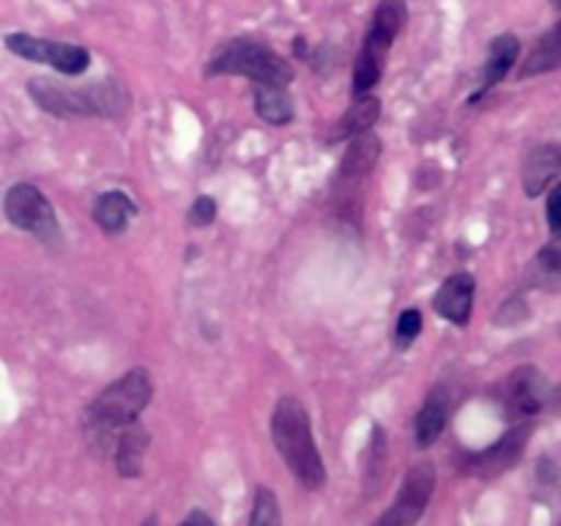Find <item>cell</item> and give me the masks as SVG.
<instances>
[{
	"instance_id": "15",
	"label": "cell",
	"mask_w": 561,
	"mask_h": 526,
	"mask_svg": "<svg viewBox=\"0 0 561 526\" xmlns=\"http://www.w3.org/2000/svg\"><path fill=\"white\" fill-rule=\"evenodd\" d=\"M447 420H449V398L447 392L438 387L427 395L425 405H422L420 414H416V422H414L416 447L422 449L433 447V444L438 442V436L444 433V427H447Z\"/></svg>"
},
{
	"instance_id": "14",
	"label": "cell",
	"mask_w": 561,
	"mask_h": 526,
	"mask_svg": "<svg viewBox=\"0 0 561 526\" xmlns=\"http://www.w3.org/2000/svg\"><path fill=\"white\" fill-rule=\"evenodd\" d=\"M91 214L104 233L118 236L129 228V222L135 219V214H137V206H135V201L126 195V192L110 190V192H102V195L93 201Z\"/></svg>"
},
{
	"instance_id": "3",
	"label": "cell",
	"mask_w": 561,
	"mask_h": 526,
	"mask_svg": "<svg viewBox=\"0 0 561 526\" xmlns=\"http://www.w3.org/2000/svg\"><path fill=\"white\" fill-rule=\"evenodd\" d=\"M33 102L58 118H118L129 110V91L121 82L104 80L85 88H69L49 77H33L27 82Z\"/></svg>"
},
{
	"instance_id": "23",
	"label": "cell",
	"mask_w": 561,
	"mask_h": 526,
	"mask_svg": "<svg viewBox=\"0 0 561 526\" xmlns=\"http://www.w3.org/2000/svg\"><path fill=\"white\" fill-rule=\"evenodd\" d=\"M214 219H217V201H214L211 195H201L195 203H192L190 222L195 225V228H206V225H211Z\"/></svg>"
},
{
	"instance_id": "13",
	"label": "cell",
	"mask_w": 561,
	"mask_h": 526,
	"mask_svg": "<svg viewBox=\"0 0 561 526\" xmlns=\"http://www.w3.org/2000/svg\"><path fill=\"white\" fill-rule=\"evenodd\" d=\"M148 444H151V433L140 425V422H131L124 431L115 436V466H118V474L131 480L142 471V458L148 453Z\"/></svg>"
},
{
	"instance_id": "29",
	"label": "cell",
	"mask_w": 561,
	"mask_h": 526,
	"mask_svg": "<svg viewBox=\"0 0 561 526\" xmlns=\"http://www.w3.org/2000/svg\"><path fill=\"white\" fill-rule=\"evenodd\" d=\"M551 3H557V5H561V0H551Z\"/></svg>"
},
{
	"instance_id": "7",
	"label": "cell",
	"mask_w": 561,
	"mask_h": 526,
	"mask_svg": "<svg viewBox=\"0 0 561 526\" xmlns=\"http://www.w3.org/2000/svg\"><path fill=\"white\" fill-rule=\"evenodd\" d=\"M433 491H436V469H433V464L422 460V464L411 466L405 471L394 504L373 526H414L425 513Z\"/></svg>"
},
{
	"instance_id": "6",
	"label": "cell",
	"mask_w": 561,
	"mask_h": 526,
	"mask_svg": "<svg viewBox=\"0 0 561 526\" xmlns=\"http://www.w3.org/2000/svg\"><path fill=\"white\" fill-rule=\"evenodd\" d=\"M3 214L14 228L36 236L44 244H58V241L64 239L53 203H49L47 195H44L42 190H36L33 184L11 186V190L5 192Z\"/></svg>"
},
{
	"instance_id": "24",
	"label": "cell",
	"mask_w": 561,
	"mask_h": 526,
	"mask_svg": "<svg viewBox=\"0 0 561 526\" xmlns=\"http://www.w3.org/2000/svg\"><path fill=\"white\" fill-rule=\"evenodd\" d=\"M537 263H540L546 272L561 277V233L557 236V239H551L546 247H542L540 255H537Z\"/></svg>"
},
{
	"instance_id": "22",
	"label": "cell",
	"mask_w": 561,
	"mask_h": 526,
	"mask_svg": "<svg viewBox=\"0 0 561 526\" xmlns=\"http://www.w3.org/2000/svg\"><path fill=\"white\" fill-rule=\"evenodd\" d=\"M422 332V312L420 310H403L398 318V327H394V338H398L400 348L414 343Z\"/></svg>"
},
{
	"instance_id": "12",
	"label": "cell",
	"mask_w": 561,
	"mask_h": 526,
	"mask_svg": "<svg viewBox=\"0 0 561 526\" xmlns=\"http://www.w3.org/2000/svg\"><path fill=\"white\" fill-rule=\"evenodd\" d=\"M561 173V142H546L535 148L524 162V190L537 197Z\"/></svg>"
},
{
	"instance_id": "25",
	"label": "cell",
	"mask_w": 561,
	"mask_h": 526,
	"mask_svg": "<svg viewBox=\"0 0 561 526\" xmlns=\"http://www.w3.org/2000/svg\"><path fill=\"white\" fill-rule=\"evenodd\" d=\"M548 225L561 233V184L553 186L551 195H548Z\"/></svg>"
},
{
	"instance_id": "9",
	"label": "cell",
	"mask_w": 561,
	"mask_h": 526,
	"mask_svg": "<svg viewBox=\"0 0 561 526\" xmlns=\"http://www.w3.org/2000/svg\"><path fill=\"white\" fill-rule=\"evenodd\" d=\"M378 157H381V140H378L376 132L367 129L362 135L351 137L337 170V184L345 186V192L356 190L373 173V168L378 164Z\"/></svg>"
},
{
	"instance_id": "2",
	"label": "cell",
	"mask_w": 561,
	"mask_h": 526,
	"mask_svg": "<svg viewBox=\"0 0 561 526\" xmlns=\"http://www.w3.org/2000/svg\"><path fill=\"white\" fill-rule=\"evenodd\" d=\"M272 438L299 485L310 488V491L327 485V466H323L318 444L312 438L310 414H307L305 403L294 395H285L274 405Z\"/></svg>"
},
{
	"instance_id": "1",
	"label": "cell",
	"mask_w": 561,
	"mask_h": 526,
	"mask_svg": "<svg viewBox=\"0 0 561 526\" xmlns=\"http://www.w3.org/2000/svg\"><path fill=\"white\" fill-rule=\"evenodd\" d=\"M151 373L142 370V367L124 373L118 381L104 387L85 409L88 442L96 444L99 453H107L115 444V436H118L126 425L137 422V416H140L142 409L151 403Z\"/></svg>"
},
{
	"instance_id": "17",
	"label": "cell",
	"mask_w": 561,
	"mask_h": 526,
	"mask_svg": "<svg viewBox=\"0 0 561 526\" xmlns=\"http://www.w3.org/2000/svg\"><path fill=\"white\" fill-rule=\"evenodd\" d=\"M518 55H520V42L515 36L504 33V36L493 38L491 53H488V60H485V75H482V88L471 96V102H477V99L485 96L493 85H499V82L507 77V71L515 66Z\"/></svg>"
},
{
	"instance_id": "5",
	"label": "cell",
	"mask_w": 561,
	"mask_h": 526,
	"mask_svg": "<svg viewBox=\"0 0 561 526\" xmlns=\"http://www.w3.org/2000/svg\"><path fill=\"white\" fill-rule=\"evenodd\" d=\"M405 20H409V9H405L403 0H381V5L376 9V16H373L370 33L365 36V44H362V53L354 66L356 96L370 93V88H376V82L381 80L389 49H392V42L398 38V33L403 31Z\"/></svg>"
},
{
	"instance_id": "21",
	"label": "cell",
	"mask_w": 561,
	"mask_h": 526,
	"mask_svg": "<svg viewBox=\"0 0 561 526\" xmlns=\"http://www.w3.org/2000/svg\"><path fill=\"white\" fill-rule=\"evenodd\" d=\"M250 526H283V510H279V499L272 488H257L255 491Z\"/></svg>"
},
{
	"instance_id": "19",
	"label": "cell",
	"mask_w": 561,
	"mask_h": 526,
	"mask_svg": "<svg viewBox=\"0 0 561 526\" xmlns=\"http://www.w3.org/2000/svg\"><path fill=\"white\" fill-rule=\"evenodd\" d=\"M561 66V22L557 27L546 33L540 42L535 44V49L526 58L524 69H520V77H535L546 75V71H553Z\"/></svg>"
},
{
	"instance_id": "16",
	"label": "cell",
	"mask_w": 561,
	"mask_h": 526,
	"mask_svg": "<svg viewBox=\"0 0 561 526\" xmlns=\"http://www.w3.org/2000/svg\"><path fill=\"white\" fill-rule=\"evenodd\" d=\"M542 403V381L535 367H520L507 381V411L515 416L537 414Z\"/></svg>"
},
{
	"instance_id": "8",
	"label": "cell",
	"mask_w": 561,
	"mask_h": 526,
	"mask_svg": "<svg viewBox=\"0 0 561 526\" xmlns=\"http://www.w3.org/2000/svg\"><path fill=\"white\" fill-rule=\"evenodd\" d=\"M5 47L14 55L27 60H36V64H47L53 69H58L60 75H82V71L91 66V53L85 47H77V44L66 42H53V38H38L27 36V33H11L5 36Z\"/></svg>"
},
{
	"instance_id": "18",
	"label": "cell",
	"mask_w": 561,
	"mask_h": 526,
	"mask_svg": "<svg viewBox=\"0 0 561 526\" xmlns=\"http://www.w3.org/2000/svg\"><path fill=\"white\" fill-rule=\"evenodd\" d=\"M378 115H381V102H378L373 93H362V96H356V102L345 110L343 118L337 121L334 135L329 137V142L345 140V137H354V135H362V132L373 129Z\"/></svg>"
},
{
	"instance_id": "30",
	"label": "cell",
	"mask_w": 561,
	"mask_h": 526,
	"mask_svg": "<svg viewBox=\"0 0 561 526\" xmlns=\"http://www.w3.org/2000/svg\"><path fill=\"white\" fill-rule=\"evenodd\" d=\"M559 526H561V524H559Z\"/></svg>"
},
{
	"instance_id": "28",
	"label": "cell",
	"mask_w": 561,
	"mask_h": 526,
	"mask_svg": "<svg viewBox=\"0 0 561 526\" xmlns=\"http://www.w3.org/2000/svg\"><path fill=\"white\" fill-rule=\"evenodd\" d=\"M203 526H217V524H214V521L206 515V518H203Z\"/></svg>"
},
{
	"instance_id": "26",
	"label": "cell",
	"mask_w": 561,
	"mask_h": 526,
	"mask_svg": "<svg viewBox=\"0 0 561 526\" xmlns=\"http://www.w3.org/2000/svg\"><path fill=\"white\" fill-rule=\"evenodd\" d=\"M203 518H206V513H201V510H195V513L186 515V518L181 521V526H203Z\"/></svg>"
},
{
	"instance_id": "4",
	"label": "cell",
	"mask_w": 561,
	"mask_h": 526,
	"mask_svg": "<svg viewBox=\"0 0 561 526\" xmlns=\"http://www.w3.org/2000/svg\"><path fill=\"white\" fill-rule=\"evenodd\" d=\"M206 75H241L255 80L257 85H277L288 88L294 80V69L288 60L272 47L250 38H230L222 42L206 64Z\"/></svg>"
},
{
	"instance_id": "27",
	"label": "cell",
	"mask_w": 561,
	"mask_h": 526,
	"mask_svg": "<svg viewBox=\"0 0 561 526\" xmlns=\"http://www.w3.org/2000/svg\"><path fill=\"white\" fill-rule=\"evenodd\" d=\"M142 526H157V518H153V515H151V518L142 521Z\"/></svg>"
},
{
	"instance_id": "20",
	"label": "cell",
	"mask_w": 561,
	"mask_h": 526,
	"mask_svg": "<svg viewBox=\"0 0 561 526\" xmlns=\"http://www.w3.org/2000/svg\"><path fill=\"white\" fill-rule=\"evenodd\" d=\"M255 113L263 121L274 126H283L294 121V102H290L288 91L277 85H257L255 88Z\"/></svg>"
},
{
	"instance_id": "10",
	"label": "cell",
	"mask_w": 561,
	"mask_h": 526,
	"mask_svg": "<svg viewBox=\"0 0 561 526\" xmlns=\"http://www.w3.org/2000/svg\"><path fill=\"white\" fill-rule=\"evenodd\" d=\"M474 290L477 283L469 272L449 274L438 294L433 296V310L455 327H466L471 318V307H474Z\"/></svg>"
},
{
	"instance_id": "11",
	"label": "cell",
	"mask_w": 561,
	"mask_h": 526,
	"mask_svg": "<svg viewBox=\"0 0 561 526\" xmlns=\"http://www.w3.org/2000/svg\"><path fill=\"white\" fill-rule=\"evenodd\" d=\"M526 436H529V425H524V427H518V431L507 433V436L499 438L493 447H488L485 453L474 455V458L469 460V471H471V474H477V477L502 474V471L510 469V466L518 460V455L524 453Z\"/></svg>"
}]
</instances>
